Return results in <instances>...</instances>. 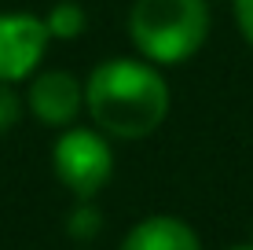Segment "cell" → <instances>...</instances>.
Listing matches in <instances>:
<instances>
[{
    "label": "cell",
    "mask_w": 253,
    "mask_h": 250,
    "mask_svg": "<svg viewBox=\"0 0 253 250\" xmlns=\"http://www.w3.org/2000/svg\"><path fill=\"white\" fill-rule=\"evenodd\" d=\"M84 103L107 136L139 140L162 125L165 110H169V85L143 63L110 59L92 70Z\"/></svg>",
    "instance_id": "obj_1"
},
{
    "label": "cell",
    "mask_w": 253,
    "mask_h": 250,
    "mask_svg": "<svg viewBox=\"0 0 253 250\" xmlns=\"http://www.w3.org/2000/svg\"><path fill=\"white\" fill-rule=\"evenodd\" d=\"M128 33L147 59L184 63L209 33V7L206 0H136Z\"/></svg>",
    "instance_id": "obj_2"
},
{
    "label": "cell",
    "mask_w": 253,
    "mask_h": 250,
    "mask_svg": "<svg viewBox=\"0 0 253 250\" xmlns=\"http://www.w3.org/2000/svg\"><path fill=\"white\" fill-rule=\"evenodd\" d=\"M59 180L77 195V199H92L114 173V154L110 144L92 129H70L66 136H59L55 151H51Z\"/></svg>",
    "instance_id": "obj_3"
},
{
    "label": "cell",
    "mask_w": 253,
    "mask_h": 250,
    "mask_svg": "<svg viewBox=\"0 0 253 250\" xmlns=\"http://www.w3.org/2000/svg\"><path fill=\"white\" fill-rule=\"evenodd\" d=\"M48 26L33 15H0V81H19L41 63Z\"/></svg>",
    "instance_id": "obj_4"
},
{
    "label": "cell",
    "mask_w": 253,
    "mask_h": 250,
    "mask_svg": "<svg viewBox=\"0 0 253 250\" xmlns=\"http://www.w3.org/2000/svg\"><path fill=\"white\" fill-rule=\"evenodd\" d=\"M81 100H84V92L70 70H48V74L33 77V85H30V110L44 125L74 122L77 110H81Z\"/></svg>",
    "instance_id": "obj_5"
},
{
    "label": "cell",
    "mask_w": 253,
    "mask_h": 250,
    "mask_svg": "<svg viewBox=\"0 0 253 250\" xmlns=\"http://www.w3.org/2000/svg\"><path fill=\"white\" fill-rule=\"evenodd\" d=\"M121 250H202L198 236L180 217H147L125 236Z\"/></svg>",
    "instance_id": "obj_6"
},
{
    "label": "cell",
    "mask_w": 253,
    "mask_h": 250,
    "mask_svg": "<svg viewBox=\"0 0 253 250\" xmlns=\"http://www.w3.org/2000/svg\"><path fill=\"white\" fill-rule=\"evenodd\" d=\"M44 26H48L51 37L70 41V37H77V33H84V11L74 4V0H63V4H55V7L48 11Z\"/></svg>",
    "instance_id": "obj_7"
},
{
    "label": "cell",
    "mask_w": 253,
    "mask_h": 250,
    "mask_svg": "<svg viewBox=\"0 0 253 250\" xmlns=\"http://www.w3.org/2000/svg\"><path fill=\"white\" fill-rule=\"evenodd\" d=\"M66 225H70L66 232H70L74 239H95V236H99V228H103V213L95 210L88 199H81V202H77V210L70 213Z\"/></svg>",
    "instance_id": "obj_8"
},
{
    "label": "cell",
    "mask_w": 253,
    "mask_h": 250,
    "mask_svg": "<svg viewBox=\"0 0 253 250\" xmlns=\"http://www.w3.org/2000/svg\"><path fill=\"white\" fill-rule=\"evenodd\" d=\"M19 114H22V100L7 89V81H0V133L19 122Z\"/></svg>",
    "instance_id": "obj_9"
},
{
    "label": "cell",
    "mask_w": 253,
    "mask_h": 250,
    "mask_svg": "<svg viewBox=\"0 0 253 250\" xmlns=\"http://www.w3.org/2000/svg\"><path fill=\"white\" fill-rule=\"evenodd\" d=\"M235 19H239L242 37L253 45V0H235Z\"/></svg>",
    "instance_id": "obj_10"
},
{
    "label": "cell",
    "mask_w": 253,
    "mask_h": 250,
    "mask_svg": "<svg viewBox=\"0 0 253 250\" xmlns=\"http://www.w3.org/2000/svg\"><path fill=\"white\" fill-rule=\"evenodd\" d=\"M235 250H253V243H250V247H235Z\"/></svg>",
    "instance_id": "obj_11"
}]
</instances>
